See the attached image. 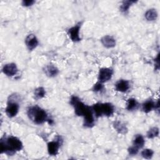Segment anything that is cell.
Wrapping results in <instances>:
<instances>
[{
    "label": "cell",
    "mask_w": 160,
    "mask_h": 160,
    "mask_svg": "<svg viewBox=\"0 0 160 160\" xmlns=\"http://www.w3.org/2000/svg\"><path fill=\"white\" fill-rule=\"evenodd\" d=\"M70 104L74 108L75 114L78 116H82L84 118V126L87 128H91L94 125V112L92 108L85 104L81 99L72 96L70 99Z\"/></svg>",
    "instance_id": "cell-1"
},
{
    "label": "cell",
    "mask_w": 160,
    "mask_h": 160,
    "mask_svg": "<svg viewBox=\"0 0 160 160\" xmlns=\"http://www.w3.org/2000/svg\"><path fill=\"white\" fill-rule=\"evenodd\" d=\"M1 152L9 156H12L17 151L22 149V143L17 137L10 136L4 139H1Z\"/></svg>",
    "instance_id": "cell-2"
},
{
    "label": "cell",
    "mask_w": 160,
    "mask_h": 160,
    "mask_svg": "<svg viewBox=\"0 0 160 160\" xmlns=\"http://www.w3.org/2000/svg\"><path fill=\"white\" fill-rule=\"evenodd\" d=\"M27 114L29 119L36 124H42L49 119L46 111L38 106L29 107Z\"/></svg>",
    "instance_id": "cell-3"
},
{
    "label": "cell",
    "mask_w": 160,
    "mask_h": 160,
    "mask_svg": "<svg viewBox=\"0 0 160 160\" xmlns=\"http://www.w3.org/2000/svg\"><path fill=\"white\" fill-rule=\"evenodd\" d=\"M91 108L94 116L97 118L102 116L109 117L113 114L114 111V108L110 102L96 103Z\"/></svg>",
    "instance_id": "cell-4"
},
{
    "label": "cell",
    "mask_w": 160,
    "mask_h": 160,
    "mask_svg": "<svg viewBox=\"0 0 160 160\" xmlns=\"http://www.w3.org/2000/svg\"><path fill=\"white\" fill-rule=\"evenodd\" d=\"M19 109V105L16 101L10 99L8 101L5 109L6 115L9 118H13L17 115Z\"/></svg>",
    "instance_id": "cell-5"
},
{
    "label": "cell",
    "mask_w": 160,
    "mask_h": 160,
    "mask_svg": "<svg viewBox=\"0 0 160 160\" xmlns=\"http://www.w3.org/2000/svg\"><path fill=\"white\" fill-rule=\"evenodd\" d=\"M62 139L60 136H58L56 140L49 142L47 144L48 152L51 156H56L58 153L59 148L61 144Z\"/></svg>",
    "instance_id": "cell-6"
},
{
    "label": "cell",
    "mask_w": 160,
    "mask_h": 160,
    "mask_svg": "<svg viewBox=\"0 0 160 160\" xmlns=\"http://www.w3.org/2000/svg\"><path fill=\"white\" fill-rule=\"evenodd\" d=\"M113 74V70L109 68H102L99 69L98 73L99 82L104 83L109 81Z\"/></svg>",
    "instance_id": "cell-7"
},
{
    "label": "cell",
    "mask_w": 160,
    "mask_h": 160,
    "mask_svg": "<svg viewBox=\"0 0 160 160\" xmlns=\"http://www.w3.org/2000/svg\"><path fill=\"white\" fill-rule=\"evenodd\" d=\"M81 26V22H78L76 25L70 28L68 31V34L73 42H79L81 41V38L79 36V31Z\"/></svg>",
    "instance_id": "cell-8"
},
{
    "label": "cell",
    "mask_w": 160,
    "mask_h": 160,
    "mask_svg": "<svg viewBox=\"0 0 160 160\" xmlns=\"http://www.w3.org/2000/svg\"><path fill=\"white\" fill-rule=\"evenodd\" d=\"M38 44L39 41L35 34H29L26 36L25 39V44L28 50H34L38 46Z\"/></svg>",
    "instance_id": "cell-9"
},
{
    "label": "cell",
    "mask_w": 160,
    "mask_h": 160,
    "mask_svg": "<svg viewBox=\"0 0 160 160\" xmlns=\"http://www.w3.org/2000/svg\"><path fill=\"white\" fill-rule=\"evenodd\" d=\"M2 71L5 75L10 77V76H13L15 74H16L18 71V69L15 63L11 62V63L6 64L3 66Z\"/></svg>",
    "instance_id": "cell-10"
},
{
    "label": "cell",
    "mask_w": 160,
    "mask_h": 160,
    "mask_svg": "<svg viewBox=\"0 0 160 160\" xmlns=\"http://www.w3.org/2000/svg\"><path fill=\"white\" fill-rule=\"evenodd\" d=\"M159 109V101L155 102L151 99L144 101L142 104V109L145 113H148L153 109Z\"/></svg>",
    "instance_id": "cell-11"
},
{
    "label": "cell",
    "mask_w": 160,
    "mask_h": 160,
    "mask_svg": "<svg viewBox=\"0 0 160 160\" xmlns=\"http://www.w3.org/2000/svg\"><path fill=\"white\" fill-rule=\"evenodd\" d=\"M114 85L116 91L120 92H126L129 90L130 88V84L129 81L126 79H119L116 82Z\"/></svg>",
    "instance_id": "cell-12"
},
{
    "label": "cell",
    "mask_w": 160,
    "mask_h": 160,
    "mask_svg": "<svg viewBox=\"0 0 160 160\" xmlns=\"http://www.w3.org/2000/svg\"><path fill=\"white\" fill-rule=\"evenodd\" d=\"M101 42L104 47L106 48H112L116 46V39L110 35H106L104 36L101 39Z\"/></svg>",
    "instance_id": "cell-13"
},
{
    "label": "cell",
    "mask_w": 160,
    "mask_h": 160,
    "mask_svg": "<svg viewBox=\"0 0 160 160\" xmlns=\"http://www.w3.org/2000/svg\"><path fill=\"white\" fill-rule=\"evenodd\" d=\"M44 72L47 76L49 78H52L58 75L59 72V69L57 68L56 66L52 64H48L44 67Z\"/></svg>",
    "instance_id": "cell-14"
},
{
    "label": "cell",
    "mask_w": 160,
    "mask_h": 160,
    "mask_svg": "<svg viewBox=\"0 0 160 160\" xmlns=\"http://www.w3.org/2000/svg\"><path fill=\"white\" fill-rule=\"evenodd\" d=\"M144 18L148 21H155L158 18L157 11L154 8L148 9L144 14Z\"/></svg>",
    "instance_id": "cell-15"
},
{
    "label": "cell",
    "mask_w": 160,
    "mask_h": 160,
    "mask_svg": "<svg viewBox=\"0 0 160 160\" xmlns=\"http://www.w3.org/2000/svg\"><path fill=\"white\" fill-rule=\"evenodd\" d=\"M145 143V140L144 139V137L141 134H136L134 136V138L133 139L132 145L135 147L138 148V149L142 148Z\"/></svg>",
    "instance_id": "cell-16"
},
{
    "label": "cell",
    "mask_w": 160,
    "mask_h": 160,
    "mask_svg": "<svg viewBox=\"0 0 160 160\" xmlns=\"http://www.w3.org/2000/svg\"><path fill=\"white\" fill-rule=\"evenodd\" d=\"M114 128L116 129V131H118L120 134H126L128 131V129L125 124L122 123L120 121H115L113 123Z\"/></svg>",
    "instance_id": "cell-17"
},
{
    "label": "cell",
    "mask_w": 160,
    "mask_h": 160,
    "mask_svg": "<svg viewBox=\"0 0 160 160\" xmlns=\"http://www.w3.org/2000/svg\"><path fill=\"white\" fill-rule=\"evenodd\" d=\"M138 106V102L134 98H129L126 102V109L129 111H134L137 109Z\"/></svg>",
    "instance_id": "cell-18"
},
{
    "label": "cell",
    "mask_w": 160,
    "mask_h": 160,
    "mask_svg": "<svg viewBox=\"0 0 160 160\" xmlns=\"http://www.w3.org/2000/svg\"><path fill=\"white\" fill-rule=\"evenodd\" d=\"M136 1H130V0H128V1H124L122 2L120 7H119V9L120 11L123 12V13H126L128 11L129 8L134 4L135 3Z\"/></svg>",
    "instance_id": "cell-19"
},
{
    "label": "cell",
    "mask_w": 160,
    "mask_h": 160,
    "mask_svg": "<svg viewBox=\"0 0 160 160\" xmlns=\"http://www.w3.org/2000/svg\"><path fill=\"white\" fill-rule=\"evenodd\" d=\"M46 91L43 87H38L34 89V97L36 100L42 99L45 96Z\"/></svg>",
    "instance_id": "cell-20"
},
{
    "label": "cell",
    "mask_w": 160,
    "mask_h": 160,
    "mask_svg": "<svg viewBox=\"0 0 160 160\" xmlns=\"http://www.w3.org/2000/svg\"><path fill=\"white\" fill-rule=\"evenodd\" d=\"M159 128L157 127H152L148 131L146 136L149 139H153L154 138L158 137L159 136Z\"/></svg>",
    "instance_id": "cell-21"
},
{
    "label": "cell",
    "mask_w": 160,
    "mask_h": 160,
    "mask_svg": "<svg viewBox=\"0 0 160 160\" xmlns=\"http://www.w3.org/2000/svg\"><path fill=\"white\" fill-rule=\"evenodd\" d=\"M141 154L142 158L147 159H150L153 156L154 151L151 149H145L141 151Z\"/></svg>",
    "instance_id": "cell-22"
},
{
    "label": "cell",
    "mask_w": 160,
    "mask_h": 160,
    "mask_svg": "<svg viewBox=\"0 0 160 160\" xmlns=\"http://www.w3.org/2000/svg\"><path fill=\"white\" fill-rule=\"evenodd\" d=\"M103 88H104V86L102 83L98 82L93 86L92 90L95 92H99V91H101L103 89Z\"/></svg>",
    "instance_id": "cell-23"
},
{
    "label": "cell",
    "mask_w": 160,
    "mask_h": 160,
    "mask_svg": "<svg viewBox=\"0 0 160 160\" xmlns=\"http://www.w3.org/2000/svg\"><path fill=\"white\" fill-rule=\"evenodd\" d=\"M128 153H129L130 155L134 156V155H136V154H138V151H139V149L132 145V146H131V147H129V148H128Z\"/></svg>",
    "instance_id": "cell-24"
},
{
    "label": "cell",
    "mask_w": 160,
    "mask_h": 160,
    "mask_svg": "<svg viewBox=\"0 0 160 160\" xmlns=\"http://www.w3.org/2000/svg\"><path fill=\"white\" fill-rule=\"evenodd\" d=\"M34 2H35V1L33 0H24L22 1L21 4L23 6L29 7V6H32Z\"/></svg>",
    "instance_id": "cell-25"
}]
</instances>
